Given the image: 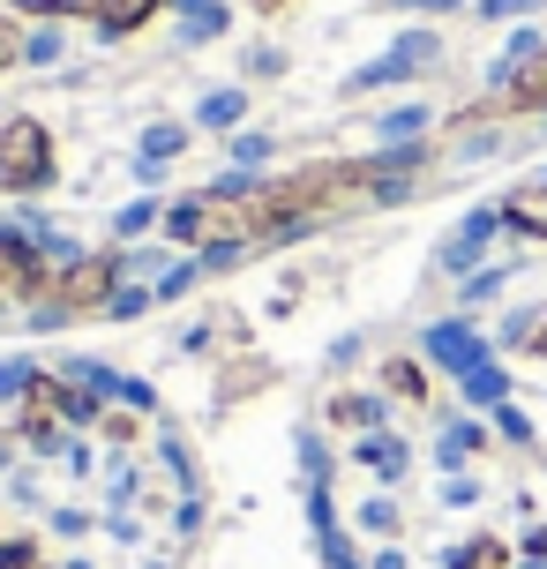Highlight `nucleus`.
<instances>
[{
	"mask_svg": "<svg viewBox=\"0 0 547 569\" xmlns=\"http://www.w3.org/2000/svg\"><path fill=\"white\" fill-rule=\"evenodd\" d=\"M53 166H60V150H53V128L38 113H16L0 128V188L8 196H38L53 180Z\"/></svg>",
	"mask_w": 547,
	"mask_h": 569,
	"instance_id": "nucleus-3",
	"label": "nucleus"
},
{
	"mask_svg": "<svg viewBox=\"0 0 547 569\" xmlns=\"http://www.w3.org/2000/svg\"><path fill=\"white\" fill-rule=\"evenodd\" d=\"M0 569H46V562H38V547H30V540H16V547H0Z\"/></svg>",
	"mask_w": 547,
	"mask_h": 569,
	"instance_id": "nucleus-15",
	"label": "nucleus"
},
{
	"mask_svg": "<svg viewBox=\"0 0 547 569\" xmlns=\"http://www.w3.org/2000/svg\"><path fill=\"white\" fill-rule=\"evenodd\" d=\"M98 427H106L113 442H136V420H128V412H106V420H98Z\"/></svg>",
	"mask_w": 547,
	"mask_h": 569,
	"instance_id": "nucleus-16",
	"label": "nucleus"
},
{
	"mask_svg": "<svg viewBox=\"0 0 547 569\" xmlns=\"http://www.w3.org/2000/svg\"><path fill=\"white\" fill-rule=\"evenodd\" d=\"M158 8H166V0H106V16H98V23L113 30V38H128V30H143Z\"/></svg>",
	"mask_w": 547,
	"mask_h": 569,
	"instance_id": "nucleus-7",
	"label": "nucleus"
},
{
	"mask_svg": "<svg viewBox=\"0 0 547 569\" xmlns=\"http://www.w3.org/2000/svg\"><path fill=\"white\" fill-rule=\"evenodd\" d=\"M16 8L23 16H90V23L106 16V0H16Z\"/></svg>",
	"mask_w": 547,
	"mask_h": 569,
	"instance_id": "nucleus-12",
	"label": "nucleus"
},
{
	"mask_svg": "<svg viewBox=\"0 0 547 569\" xmlns=\"http://www.w3.org/2000/svg\"><path fill=\"white\" fill-rule=\"evenodd\" d=\"M106 420V405L83 398V390H68L53 375H23V435L38 450H60V427H90Z\"/></svg>",
	"mask_w": 547,
	"mask_h": 569,
	"instance_id": "nucleus-2",
	"label": "nucleus"
},
{
	"mask_svg": "<svg viewBox=\"0 0 547 569\" xmlns=\"http://www.w3.org/2000/svg\"><path fill=\"white\" fill-rule=\"evenodd\" d=\"M503 113H547V46L510 68V83H503Z\"/></svg>",
	"mask_w": 547,
	"mask_h": 569,
	"instance_id": "nucleus-5",
	"label": "nucleus"
},
{
	"mask_svg": "<svg viewBox=\"0 0 547 569\" xmlns=\"http://www.w3.org/2000/svg\"><path fill=\"white\" fill-rule=\"evenodd\" d=\"M240 113H248L240 90H210V98H202V120H210V128H240Z\"/></svg>",
	"mask_w": 547,
	"mask_h": 569,
	"instance_id": "nucleus-9",
	"label": "nucleus"
},
{
	"mask_svg": "<svg viewBox=\"0 0 547 569\" xmlns=\"http://www.w3.org/2000/svg\"><path fill=\"white\" fill-rule=\"evenodd\" d=\"M180 142H188V136H180V128H150L143 158H166V150H173V158H180Z\"/></svg>",
	"mask_w": 547,
	"mask_h": 569,
	"instance_id": "nucleus-14",
	"label": "nucleus"
},
{
	"mask_svg": "<svg viewBox=\"0 0 547 569\" xmlns=\"http://www.w3.org/2000/svg\"><path fill=\"white\" fill-rule=\"evenodd\" d=\"M330 420H338V427H375V420H382V405L352 390V398H330Z\"/></svg>",
	"mask_w": 547,
	"mask_h": 569,
	"instance_id": "nucleus-10",
	"label": "nucleus"
},
{
	"mask_svg": "<svg viewBox=\"0 0 547 569\" xmlns=\"http://www.w3.org/2000/svg\"><path fill=\"white\" fill-rule=\"evenodd\" d=\"M382 390H390V398H428V368H420V360H390V368H382Z\"/></svg>",
	"mask_w": 547,
	"mask_h": 569,
	"instance_id": "nucleus-8",
	"label": "nucleus"
},
{
	"mask_svg": "<svg viewBox=\"0 0 547 569\" xmlns=\"http://www.w3.org/2000/svg\"><path fill=\"white\" fill-rule=\"evenodd\" d=\"M113 278H120L113 256H76V262L53 278L60 315H98V308H113Z\"/></svg>",
	"mask_w": 547,
	"mask_h": 569,
	"instance_id": "nucleus-4",
	"label": "nucleus"
},
{
	"mask_svg": "<svg viewBox=\"0 0 547 569\" xmlns=\"http://www.w3.org/2000/svg\"><path fill=\"white\" fill-rule=\"evenodd\" d=\"M540 352H547V315H540Z\"/></svg>",
	"mask_w": 547,
	"mask_h": 569,
	"instance_id": "nucleus-18",
	"label": "nucleus"
},
{
	"mask_svg": "<svg viewBox=\"0 0 547 569\" xmlns=\"http://www.w3.org/2000/svg\"><path fill=\"white\" fill-rule=\"evenodd\" d=\"M16 60H30V38H23V23H16V16H0V76H8Z\"/></svg>",
	"mask_w": 547,
	"mask_h": 569,
	"instance_id": "nucleus-13",
	"label": "nucleus"
},
{
	"mask_svg": "<svg viewBox=\"0 0 547 569\" xmlns=\"http://www.w3.org/2000/svg\"><path fill=\"white\" fill-rule=\"evenodd\" d=\"M166 240L173 248H248V218H240V188H196V196L166 202Z\"/></svg>",
	"mask_w": 547,
	"mask_h": 569,
	"instance_id": "nucleus-1",
	"label": "nucleus"
},
{
	"mask_svg": "<svg viewBox=\"0 0 547 569\" xmlns=\"http://www.w3.org/2000/svg\"><path fill=\"white\" fill-rule=\"evenodd\" d=\"M256 8H262V16H270V8H286V0H256Z\"/></svg>",
	"mask_w": 547,
	"mask_h": 569,
	"instance_id": "nucleus-17",
	"label": "nucleus"
},
{
	"mask_svg": "<svg viewBox=\"0 0 547 569\" xmlns=\"http://www.w3.org/2000/svg\"><path fill=\"white\" fill-rule=\"evenodd\" d=\"M510 555H503V540H465L458 555H450V569H503Z\"/></svg>",
	"mask_w": 547,
	"mask_h": 569,
	"instance_id": "nucleus-11",
	"label": "nucleus"
},
{
	"mask_svg": "<svg viewBox=\"0 0 547 569\" xmlns=\"http://www.w3.org/2000/svg\"><path fill=\"white\" fill-rule=\"evenodd\" d=\"M495 210H503V226H510V232H525V240H547V180H525V188H510Z\"/></svg>",
	"mask_w": 547,
	"mask_h": 569,
	"instance_id": "nucleus-6",
	"label": "nucleus"
}]
</instances>
